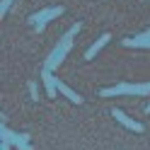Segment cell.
<instances>
[{"instance_id": "6da1fadb", "label": "cell", "mask_w": 150, "mask_h": 150, "mask_svg": "<svg viewBox=\"0 0 150 150\" xmlns=\"http://www.w3.org/2000/svg\"><path fill=\"white\" fill-rule=\"evenodd\" d=\"M80 29H82V24L78 22V24H73L70 29L61 36V41L56 44V49L51 51V56H49V58H46V65H44V68L56 70V68H58V65L63 63V58H65V56L70 53V49H73V36H78V34H80Z\"/></svg>"}, {"instance_id": "7a4b0ae2", "label": "cell", "mask_w": 150, "mask_h": 150, "mask_svg": "<svg viewBox=\"0 0 150 150\" xmlns=\"http://www.w3.org/2000/svg\"><path fill=\"white\" fill-rule=\"evenodd\" d=\"M102 97H116V95H150V82H140V85H131V82H119L114 87H107L99 92Z\"/></svg>"}, {"instance_id": "3957f363", "label": "cell", "mask_w": 150, "mask_h": 150, "mask_svg": "<svg viewBox=\"0 0 150 150\" xmlns=\"http://www.w3.org/2000/svg\"><path fill=\"white\" fill-rule=\"evenodd\" d=\"M61 15H63V7H61V5H53V7H44V10L34 12V15L29 17V22L34 24V29H36V32H44V27L49 24L51 20L61 17Z\"/></svg>"}, {"instance_id": "277c9868", "label": "cell", "mask_w": 150, "mask_h": 150, "mask_svg": "<svg viewBox=\"0 0 150 150\" xmlns=\"http://www.w3.org/2000/svg\"><path fill=\"white\" fill-rule=\"evenodd\" d=\"M29 133H12L10 128H7L5 124L0 126V140H7L12 148H17V150H34L32 148V143H29Z\"/></svg>"}, {"instance_id": "5b68a950", "label": "cell", "mask_w": 150, "mask_h": 150, "mask_svg": "<svg viewBox=\"0 0 150 150\" xmlns=\"http://www.w3.org/2000/svg\"><path fill=\"white\" fill-rule=\"evenodd\" d=\"M111 116H114L121 126H126L128 131H133V133H143V124H140V121H133L131 116H126L121 109H111Z\"/></svg>"}, {"instance_id": "8992f818", "label": "cell", "mask_w": 150, "mask_h": 150, "mask_svg": "<svg viewBox=\"0 0 150 150\" xmlns=\"http://www.w3.org/2000/svg\"><path fill=\"white\" fill-rule=\"evenodd\" d=\"M41 78H44V85H46V95H49V97H56V95H58V78L53 75V70H51V68H44Z\"/></svg>"}, {"instance_id": "52a82bcc", "label": "cell", "mask_w": 150, "mask_h": 150, "mask_svg": "<svg viewBox=\"0 0 150 150\" xmlns=\"http://www.w3.org/2000/svg\"><path fill=\"white\" fill-rule=\"evenodd\" d=\"M109 39H111L109 34H102L99 39H97V41H95V44H92L90 49L85 51V61H92V58H95V56H97V53H99V51H102V49H104V46L109 44Z\"/></svg>"}, {"instance_id": "ba28073f", "label": "cell", "mask_w": 150, "mask_h": 150, "mask_svg": "<svg viewBox=\"0 0 150 150\" xmlns=\"http://www.w3.org/2000/svg\"><path fill=\"white\" fill-rule=\"evenodd\" d=\"M58 92H61V95H65V97H68V99L73 102V104H82V97H80V95H78V92H75L73 87H68L63 80H58Z\"/></svg>"}, {"instance_id": "9c48e42d", "label": "cell", "mask_w": 150, "mask_h": 150, "mask_svg": "<svg viewBox=\"0 0 150 150\" xmlns=\"http://www.w3.org/2000/svg\"><path fill=\"white\" fill-rule=\"evenodd\" d=\"M124 46H131V49H150V39H143V36H128V39L121 41Z\"/></svg>"}, {"instance_id": "30bf717a", "label": "cell", "mask_w": 150, "mask_h": 150, "mask_svg": "<svg viewBox=\"0 0 150 150\" xmlns=\"http://www.w3.org/2000/svg\"><path fill=\"white\" fill-rule=\"evenodd\" d=\"M10 5H12V0H0V15H7Z\"/></svg>"}, {"instance_id": "8fae6325", "label": "cell", "mask_w": 150, "mask_h": 150, "mask_svg": "<svg viewBox=\"0 0 150 150\" xmlns=\"http://www.w3.org/2000/svg\"><path fill=\"white\" fill-rule=\"evenodd\" d=\"M29 95H32V99H34V102L39 99V95H36V85H34V82H29Z\"/></svg>"}, {"instance_id": "7c38bea8", "label": "cell", "mask_w": 150, "mask_h": 150, "mask_svg": "<svg viewBox=\"0 0 150 150\" xmlns=\"http://www.w3.org/2000/svg\"><path fill=\"white\" fill-rule=\"evenodd\" d=\"M0 150H12V145L7 143V140H3V145H0Z\"/></svg>"}, {"instance_id": "4fadbf2b", "label": "cell", "mask_w": 150, "mask_h": 150, "mask_svg": "<svg viewBox=\"0 0 150 150\" xmlns=\"http://www.w3.org/2000/svg\"><path fill=\"white\" fill-rule=\"evenodd\" d=\"M140 36H143V39H150V29H145V32L140 34Z\"/></svg>"}, {"instance_id": "5bb4252c", "label": "cell", "mask_w": 150, "mask_h": 150, "mask_svg": "<svg viewBox=\"0 0 150 150\" xmlns=\"http://www.w3.org/2000/svg\"><path fill=\"white\" fill-rule=\"evenodd\" d=\"M145 114H150V104H148V107H145Z\"/></svg>"}]
</instances>
